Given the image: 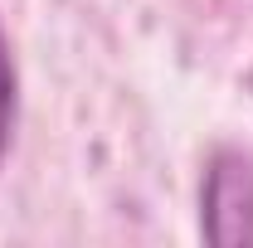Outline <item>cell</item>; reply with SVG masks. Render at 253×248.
<instances>
[{"mask_svg": "<svg viewBox=\"0 0 253 248\" xmlns=\"http://www.w3.org/2000/svg\"><path fill=\"white\" fill-rule=\"evenodd\" d=\"M15 112H20V83H15L10 39H5V25H0V161L10 156V136H15Z\"/></svg>", "mask_w": 253, "mask_h": 248, "instance_id": "2", "label": "cell"}, {"mask_svg": "<svg viewBox=\"0 0 253 248\" xmlns=\"http://www.w3.org/2000/svg\"><path fill=\"white\" fill-rule=\"evenodd\" d=\"M200 234L214 248H253V156L219 146L200 185Z\"/></svg>", "mask_w": 253, "mask_h": 248, "instance_id": "1", "label": "cell"}]
</instances>
